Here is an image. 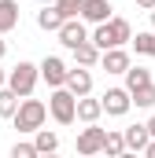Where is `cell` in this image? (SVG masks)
<instances>
[{
  "instance_id": "obj_25",
  "label": "cell",
  "mask_w": 155,
  "mask_h": 158,
  "mask_svg": "<svg viewBox=\"0 0 155 158\" xmlns=\"http://www.w3.org/2000/svg\"><path fill=\"white\" fill-rule=\"evenodd\" d=\"M140 155H148V158H155V136H152V140H148V147H144Z\"/></svg>"
},
{
  "instance_id": "obj_24",
  "label": "cell",
  "mask_w": 155,
  "mask_h": 158,
  "mask_svg": "<svg viewBox=\"0 0 155 158\" xmlns=\"http://www.w3.org/2000/svg\"><path fill=\"white\" fill-rule=\"evenodd\" d=\"M33 155H37L33 143H15V147H11V158H33Z\"/></svg>"
},
{
  "instance_id": "obj_16",
  "label": "cell",
  "mask_w": 155,
  "mask_h": 158,
  "mask_svg": "<svg viewBox=\"0 0 155 158\" xmlns=\"http://www.w3.org/2000/svg\"><path fill=\"white\" fill-rule=\"evenodd\" d=\"M33 147H37V155H52V151H59V136L41 125L37 132H33Z\"/></svg>"
},
{
  "instance_id": "obj_26",
  "label": "cell",
  "mask_w": 155,
  "mask_h": 158,
  "mask_svg": "<svg viewBox=\"0 0 155 158\" xmlns=\"http://www.w3.org/2000/svg\"><path fill=\"white\" fill-rule=\"evenodd\" d=\"M137 7H144V11H152V7H155V0H137Z\"/></svg>"
},
{
  "instance_id": "obj_5",
  "label": "cell",
  "mask_w": 155,
  "mask_h": 158,
  "mask_svg": "<svg viewBox=\"0 0 155 158\" xmlns=\"http://www.w3.org/2000/svg\"><path fill=\"white\" fill-rule=\"evenodd\" d=\"M55 37H59V44H63V48H78L81 40H89V30H85V22L74 15V19H63V22H59Z\"/></svg>"
},
{
  "instance_id": "obj_28",
  "label": "cell",
  "mask_w": 155,
  "mask_h": 158,
  "mask_svg": "<svg viewBox=\"0 0 155 158\" xmlns=\"http://www.w3.org/2000/svg\"><path fill=\"white\" fill-rule=\"evenodd\" d=\"M0 85H7V70L4 66H0Z\"/></svg>"
},
{
  "instance_id": "obj_14",
  "label": "cell",
  "mask_w": 155,
  "mask_h": 158,
  "mask_svg": "<svg viewBox=\"0 0 155 158\" xmlns=\"http://www.w3.org/2000/svg\"><path fill=\"white\" fill-rule=\"evenodd\" d=\"M129 103H133V107L152 110V107H155V81H148V85H137V88L129 92Z\"/></svg>"
},
{
  "instance_id": "obj_21",
  "label": "cell",
  "mask_w": 155,
  "mask_h": 158,
  "mask_svg": "<svg viewBox=\"0 0 155 158\" xmlns=\"http://www.w3.org/2000/svg\"><path fill=\"white\" fill-rule=\"evenodd\" d=\"M104 155H107V158L126 155V140H122V132H107V136H104Z\"/></svg>"
},
{
  "instance_id": "obj_29",
  "label": "cell",
  "mask_w": 155,
  "mask_h": 158,
  "mask_svg": "<svg viewBox=\"0 0 155 158\" xmlns=\"http://www.w3.org/2000/svg\"><path fill=\"white\" fill-rule=\"evenodd\" d=\"M148 15H152V30H155V7H152V11H148Z\"/></svg>"
},
{
  "instance_id": "obj_10",
  "label": "cell",
  "mask_w": 155,
  "mask_h": 158,
  "mask_svg": "<svg viewBox=\"0 0 155 158\" xmlns=\"http://www.w3.org/2000/svg\"><path fill=\"white\" fill-rule=\"evenodd\" d=\"M96 66H104L107 74H126V66H129V52H126L122 44H118V48H104Z\"/></svg>"
},
{
  "instance_id": "obj_4",
  "label": "cell",
  "mask_w": 155,
  "mask_h": 158,
  "mask_svg": "<svg viewBox=\"0 0 155 158\" xmlns=\"http://www.w3.org/2000/svg\"><path fill=\"white\" fill-rule=\"evenodd\" d=\"M104 136H107V129H100L96 121H89V129H81L78 132V155H100L104 151Z\"/></svg>"
},
{
  "instance_id": "obj_20",
  "label": "cell",
  "mask_w": 155,
  "mask_h": 158,
  "mask_svg": "<svg viewBox=\"0 0 155 158\" xmlns=\"http://www.w3.org/2000/svg\"><path fill=\"white\" fill-rule=\"evenodd\" d=\"M129 40H133L137 55H152V59H155V30H148V33H137V37H129Z\"/></svg>"
},
{
  "instance_id": "obj_15",
  "label": "cell",
  "mask_w": 155,
  "mask_h": 158,
  "mask_svg": "<svg viewBox=\"0 0 155 158\" xmlns=\"http://www.w3.org/2000/svg\"><path fill=\"white\" fill-rule=\"evenodd\" d=\"M19 26V4L15 0H0V33H11Z\"/></svg>"
},
{
  "instance_id": "obj_1",
  "label": "cell",
  "mask_w": 155,
  "mask_h": 158,
  "mask_svg": "<svg viewBox=\"0 0 155 158\" xmlns=\"http://www.w3.org/2000/svg\"><path fill=\"white\" fill-rule=\"evenodd\" d=\"M44 118H48V107L41 99H30V96H22L19 107H15V114H11V121H15L19 132H37L41 125H44Z\"/></svg>"
},
{
  "instance_id": "obj_19",
  "label": "cell",
  "mask_w": 155,
  "mask_h": 158,
  "mask_svg": "<svg viewBox=\"0 0 155 158\" xmlns=\"http://www.w3.org/2000/svg\"><path fill=\"white\" fill-rule=\"evenodd\" d=\"M148 81H152V70H144V66H133V63L126 66V88H129V92H133L137 85H148Z\"/></svg>"
},
{
  "instance_id": "obj_22",
  "label": "cell",
  "mask_w": 155,
  "mask_h": 158,
  "mask_svg": "<svg viewBox=\"0 0 155 158\" xmlns=\"http://www.w3.org/2000/svg\"><path fill=\"white\" fill-rule=\"evenodd\" d=\"M15 107H19V96H15L7 85H0V118H11Z\"/></svg>"
},
{
  "instance_id": "obj_13",
  "label": "cell",
  "mask_w": 155,
  "mask_h": 158,
  "mask_svg": "<svg viewBox=\"0 0 155 158\" xmlns=\"http://www.w3.org/2000/svg\"><path fill=\"white\" fill-rule=\"evenodd\" d=\"M70 52H74V63H78V66H89V70H92V66L100 63V48H96L92 40H81V44L70 48Z\"/></svg>"
},
{
  "instance_id": "obj_12",
  "label": "cell",
  "mask_w": 155,
  "mask_h": 158,
  "mask_svg": "<svg viewBox=\"0 0 155 158\" xmlns=\"http://www.w3.org/2000/svg\"><path fill=\"white\" fill-rule=\"evenodd\" d=\"M122 140H126V151H144L148 147V125H129V129H122Z\"/></svg>"
},
{
  "instance_id": "obj_6",
  "label": "cell",
  "mask_w": 155,
  "mask_h": 158,
  "mask_svg": "<svg viewBox=\"0 0 155 158\" xmlns=\"http://www.w3.org/2000/svg\"><path fill=\"white\" fill-rule=\"evenodd\" d=\"M100 107H104V114H111V118H122V114H129V88H107L104 96H100Z\"/></svg>"
},
{
  "instance_id": "obj_18",
  "label": "cell",
  "mask_w": 155,
  "mask_h": 158,
  "mask_svg": "<svg viewBox=\"0 0 155 158\" xmlns=\"http://www.w3.org/2000/svg\"><path fill=\"white\" fill-rule=\"evenodd\" d=\"M59 22H63V15H59V7H55V4H52V7H44V11H37V26H41V30L55 33V30H59Z\"/></svg>"
},
{
  "instance_id": "obj_3",
  "label": "cell",
  "mask_w": 155,
  "mask_h": 158,
  "mask_svg": "<svg viewBox=\"0 0 155 158\" xmlns=\"http://www.w3.org/2000/svg\"><path fill=\"white\" fill-rule=\"evenodd\" d=\"M74 103H78V96H70V92L59 85V88H52V96H48V114L59 121V125H74Z\"/></svg>"
},
{
  "instance_id": "obj_11",
  "label": "cell",
  "mask_w": 155,
  "mask_h": 158,
  "mask_svg": "<svg viewBox=\"0 0 155 158\" xmlns=\"http://www.w3.org/2000/svg\"><path fill=\"white\" fill-rule=\"evenodd\" d=\"M100 114H104V107H100V99H89V96H78L74 103V121H100Z\"/></svg>"
},
{
  "instance_id": "obj_8",
  "label": "cell",
  "mask_w": 155,
  "mask_h": 158,
  "mask_svg": "<svg viewBox=\"0 0 155 158\" xmlns=\"http://www.w3.org/2000/svg\"><path fill=\"white\" fill-rule=\"evenodd\" d=\"M63 88H67L70 96H92V74H89V66H74V70H67Z\"/></svg>"
},
{
  "instance_id": "obj_7",
  "label": "cell",
  "mask_w": 155,
  "mask_h": 158,
  "mask_svg": "<svg viewBox=\"0 0 155 158\" xmlns=\"http://www.w3.org/2000/svg\"><path fill=\"white\" fill-rule=\"evenodd\" d=\"M67 70H70V66H67L59 55H44V59H41V66H37V74L48 81L52 88H59V85L67 81Z\"/></svg>"
},
{
  "instance_id": "obj_27",
  "label": "cell",
  "mask_w": 155,
  "mask_h": 158,
  "mask_svg": "<svg viewBox=\"0 0 155 158\" xmlns=\"http://www.w3.org/2000/svg\"><path fill=\"white\" fill-rule=\"evenodd\" d=\"M144 125H148V136H155V114H152L148 121H144Z\"/></svg>"
},
{
  "instance_id": "obj_9",
  "label": "cell",
  "mask_w": 155,
  "mask_h": 158,
  "mask_svg": "<svg viewBox=\"0 0 155 158\" xmlns=\"http://www.w3.org/2000/svg\"><path fill=\"white\" fill-rule=\"evenodd\" d=\"M78 19L81 22H107L111 19V0H81V7H78Z\"/></svg>"
},
{
  "instance_id": "obj_23",
  "label": "cell",
  "mask_w": 155,
  "mask_h": 158,
  "mask_svg": "<svg viewBox=\"0 0 155 158\" xmlns=\"http://www.w3.org/2000/svg\"><path fill=\"white\" fill-rule=\"evenodd\" d=\"M55 7H59V15H63V19H74L78 7H81V0H55Z\"/></svg>"
},
{
  "instance_id": "obj_2",
  "label": "cell",
  "mask_w": 155,
  "mask_h": 158,
  "mask_svg": "<svg viewBox=\"0 0 155 158\" xmlns=\"http://www.w3.org/2000/svg\"><path fill=\"white\" fill-rule=\"evenodd\" d=\"M37 81H41V74H37V66H33V63H19V66H11V70H7V88H11L19 99H22V96H33Z\"/></svg>"
},
{
  "instance_id": "obj_17",
  "label": "cell",
  "mask_w": 155,
  "mask_h": 158,
  "mask_svg": "<svg viewBox=\"0 0 155 158\" xmlns=\"http://www.w3.org/2000/svg\"><path fill=\"white\" fill-rule=\"evenodd\" d=\"M107 30H111V44H129V37H133V30H129V22H126V19H115V15H111V19H107Z\"/></svg>"
}]
</instances>
